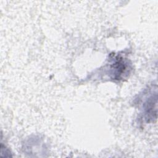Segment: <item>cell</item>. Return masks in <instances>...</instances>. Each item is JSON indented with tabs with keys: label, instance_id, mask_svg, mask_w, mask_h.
I'll list each match as a JSON object with an SVG mask.
<instances>
[{
	"label": "cell",
	"instance_id": "obj_1",
	"mask_svg": "<svg viewBox=\"0 0 158 158\" xmlns=\"http://www.w3.org/2000/svg\"><path fill=\"white\" fill-rule=\"evenodd\" d=\"M112 69L114 70L113 73V75H114V78L116 80L120 78V77L123 73L125 72L127 69V66L123 60V58L116 57V60L113 64Z\"/></svg>",
	"mask_w": 158,
	"mask_h": 158
},
{
	"label": "cell",
	"instance_id": "obj_2",
	"mask_svg": "<svg viewBox=\"0 0 158 158\" xmlns=\"http://www.w3.org/2000/svg\"><path fill=\"white\" fill-rule=\"evenodd\" d=\"M156 103L157 98L156 96L154 98L153 96H151V98L145 103V114L146 115V118L149 120L150 119L152 120L153 118H156L154 117V114L156 115V112H154V109L156 110V107H154V106H156Z\"/></svg>",
	"mask_w": 158,
	"mask_h": 158
}]
</instances>
